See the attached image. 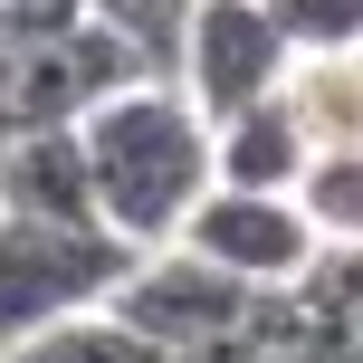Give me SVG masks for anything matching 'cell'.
I'll return each instance as SVG.
<instances>
[{
	"instance_id": "6da1fadb",
	"label": "cell",
	"mask_w": 363,
	"mask_h": 363,
	"mask_svg": "<svg viewBox=\"0 0 363 363\" xmlns=\"http://www.w3.org/2000/svg\"><path fill=\"white\" fill-rule=\"evenodd\" d=\"M77 144H86V182H96V220L134 249H163L182 230L201 191H211V115L172 86L163 67L125 77L115 96H96L77 115Z\"/></svg>"
},
{
	"instance_id": "7a4b0ae2",
	"label": "cell",
	"mask_w": 363,
	"mask_h": 363,
	"mask_svg": "<svg viewBox=\"0 0 363 363\" xmlns=\"http://www.w3.org/2000/svg\"><path fill=\"white\" fill-rule=\"evenodd\" d=\"M125 268H134V239H115L106 220H19V211H0V354L29 345L57 315L106 306Z\"/></svg>"
},
{
	"instance_id": "3957f363",
	"label": "cell",
	"mask_w": 363,
	"mask_h": 363,
	"mask_svg": "<svg viewBox=\"0 0 363 363\" xmlns=\"http://www.w3.org/2000/svg\"><path fill=\"white\" fill-rule=\"evenodd\" d=\"M125 77H144V48L115 38L106 19H57V29L0 38V134H38V125H77L96 96H115Z\"/></svg>"
},
{
	"instance_id": "277c9868",
	"label": "cell",
	"mask_w": 363,
	"mask_h": 363,
	"mask_svg": "<svg viewBox=\"0 0 363 363\" xmlns=\"http://www.w3.org/2000/svg\"><path fill=\"white\" fill-rule=\"evenodd\" d=\"M287 57H296V48H287V29L268 19V0H191V10H182L172 57H163V77L220 125V115L277 96Z\"/></svg>"
},
{
	"instance_id": "5b68a950",
	"label": "cell",
	"mask_w": 363,
	"mask_h": 363,
	"mask_svg": "<svg viewBox=\"0 0 363 363\" xmlns=\"http://www.w3.org/2000/svg\"><path fill=\"white\" fill-rule=\"evenodd\" d=\"M182 249H201L211 268H230L239 287H296L315 268V220L296 191H249V182H211V191L182 211Z\"/></svg>"
},
{
	"instance_id": "8992f818",
	"label": "cell",
	"mask_w": 363,
	"mask_h": 363,
	"mask_svg": "<svg viewBox=\"0 0 363 363\" xmlns=\"http://www.w3.org/2000/svg\"><path fill=\"white\" fill-rule=\"evenodd\" d=\"M268 287H239L230 268H211L201 249H182V239H163V249H134V268L115 277V296L106 306L125 315L144 345H201V335H230L239 315L258 306Z\"/></svg>"
},
{
	"instance_id": "52a82bcc",
	"label": "cell",
	"mask_w": 363,
	"mask_h": 363,
	"mask_svg": "<svg viewBox=\"0 0 363 363\" xmlns=\"http://www.w3.org/2000/svg\"><path fill=\"white\" fill-rule=\"evenodd\" d=\"M0 211H19V220H96V182H86L77 125L0 134Z\"/></svg>"
},
{
	"instance_id": "ba28073f",
	"label": "cell",
	"mask_w": 363,
	"mask_h": 363,
	"mask_svg": "<svg viewBox=\"0 0 363 363\" xmlns=\"http://www.w3.org/2000/svg\"><path fill=\"white\" fill-rule=\"evenodd\" d=\"M306 125L287 115V96H258V106L220 115L211 125V182H249V191H296L306 172Z\"/></svg>"
},
{
	"instance_id": "9c48e42d",
	"label": "cell",
	"mask_w": 363,
	"mask_h": 363,
	"mask_svg": "<svg viewBox=\"0 0 363 363\" xmlns=\"http://www.w3.org/2000/svg\"><path fill=\"white\" fill-rule=\"evenodd\" d=\"M277 96H287V115L306 125L315 153L363 144V38H345V48H296L287 77H277Z\"/></svg>"
},
{
	"instance_id": "30bf717a",
	"label": "cell",
	"mask_w": 363,
	"mask_h": 363,
	"mask_svg": "<svg viewBox=\"0 0 363 363\" xmlns=\"http://www.w3.org/2000/svg\"><path fill=\"white\" fill-rule=\"evenodd\" d=\"M0 363H163V345H144V335H134L115 306H86V315L38 325L29 345H10Z\"/></svg>"
},
{
	"instance_id": "8fae6325",
	"label": "cell",
	"mask_w": 363,
	"mask_h": 363,
	"mask_svg": "<svg viewBox=\"0 0 363 363\" xmlns=\"http://www.w3.org/2000/svg\"><path fill=\"white\" fill-rule=\"evenodd\" d=\"M296 201H306V220H315V239H325V249H363V144H345V153H306Z\"/></svg>"
},
{
	"instance_id": "7c38bea8",
	"label": "cell",
	"mask_w": 363,
	"mask_h": 363,
	"mask_svg": "<svg viewBox=\"0 0 363 363\" xmlns=\"http://www.w3.org/2000/svg\"><path fill=\"white\" fill-rule=\"evenodd\" d=\"M182 10H191V0H86V19H106L115 38H134V48H144V67H163V57H172Z\"/></svg>"
},
{
	"instance_id": "4fadbf2b",
	"label": "cell",
	"mask_w": 363,
	"mask_h": 363,
	"mask_svg": "<svg viewBox=\"0 0 363 363\" xmlns=\"http://www.w3.org/2000/svg\"><path fill=\"white\" fill-rule=\"evenodd\" d=\"M268 19L287 29V48H345V38H363V0H268Z\"/></svg>"
},
{
	"instance_id": "5bb4252c",
	"label": "cell",
	"mask_w": 363,
	"mask_h": 363,
	"mask_svg": "<svg viewBox=\"0 0 363 363\" xmlns=\"http://www.w3.org/2000/svg\"><path fill=\"white\" fill-rule=\"evenodd\" d=\"M86 0H0V38H29V29H57V19H77Z\"/></svg>"
}]
</instances>
